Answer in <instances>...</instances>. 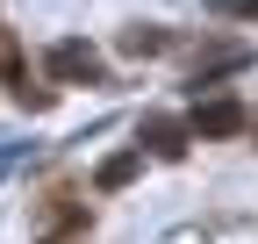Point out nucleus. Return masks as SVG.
<instances>
[{
  "mask_svg": "<svg viewBox=\"0 0 258 244\" xmlns=\"http://www.w3.org/2000/svg\"><path fill=\"white\" fill-rule=\"evenodd\" d=\"M50 72L57 79H101V50L79 43V36H64V43H50Z\"/></svg>",
  "mask_w": 258,
  "mask_h": 244,
  "instance_id": "obj_1",
  "label": "nucleus"
},
{
  "mask_svg": "<svg viewBox=\"0 0 258 244\" xmlns=\"http://www.w3.org/2000/svg\"><path fill=\"white\" fill-rule=\"evenodd\" d=\"M244 122H251V115H244L237 101H201V108L186 115V130H194V137H237Z\"/></svg>",
  "mask_w": 258,
  "mask_h": 244,
  "instance_id": "obj_2",
  "label": "nucleus"
},
{
  "mask_svg": "<svg viewBox=\"0 0 258 244\" xmlns=\"http://www.w3.org/2000/svg\"><path fill=\"white\" fill-rule=\"evenodd\" d=\"M186 137L194 130H186L179 115H144V130H137V144H151L158 158H186Z\"/></svg>",
  "mask_w": 258,
  "mask_h": 244,
  "instance_id": "obj_3",
  "label": "nucleus"
},
{
  "mask_svg": "<svg viewBox=\"0 0 258 244\" xmlns=\"http://www.w3.org/2000/svg\"><path fill=\"white\" fill-rule=\"evenodd\" d=\"M244 57H251L244 43H222V50H208V57H194V79H201V86H208L215 72H237V65H244Z\"/></svg>",
  "mask_w": 258,
  "mask_h": 244,
  "instance_id": "obj_4",
  "label": "nucleus"
},
{
  "mask_svg": "<svg viewBox=\"0 0 258 244\" xmlns=\"http://www.w3.org/2000/svg\"><path fill=\"white\" fill-rule=\"evenodd\" d=\"M137 165H144V144H137V151H115V158L93 172V179H101V187L115 194V187H129V179H137Z\"/></svg>",
  "mask_w": 258,
  "mask_h": 244,
  "instance_id": "obj_5",
  "label": "nucleus"
},
{
  "mask_svg": "<svg viewBox=\"0 0 258 244\" xmlns=\"http://www.w3.org/2000/svg\"><path fill=\"white\" fill-rule=\"evenodd\" d=\"M172 36H165V29H129V36H122V50L129 57H144V50H165Z\"/></svg>",
  "mask_w": 258,
  "mask_h": 244,
  "instance_id": "obj_6",
  "label": "nucleus"
},
{
  "mask_svg": "<svg viewBox=\"0 0 258 244\" xmlns=\"http://www.w3.org/2000/svg\"><path fill=\"white\" fill-rule=\"evenodd\" d=\"M215 15H237V22H258V0H208Z\"/></svg>",
  "mask_w": 258,
  "mask_h": 244,
  "instance_id": "obj_7",
  "label": "nucleus"
}]
</instances>
